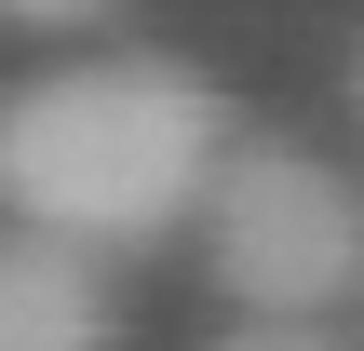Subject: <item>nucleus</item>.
Wrapping results in <instances>:
<instances>
[{
  "label": "nucleus",
  "instance_id": "20e7f679",
  "mask_svg": "<svg viewBox=\"0 0 364 351\" xmlns=\"http://www.w3.org/2000/svg\"><path fill=\"white\" fill-rule=\"evenodd\" d=\"M216 351H338L324 325H243V338H216Z\"/></svg>",
  "mask_w": 364,
  "mask_h": 351
},
{
  "label": "nucleus",
  "instance_id": "f257e3e1",
  "mask_svg": "<svg viewBox=\"0 0 364 351\" xmlns=\"http://www.w3.org/2000/svg\"><path fill=\"white\" fill-rule=\"evenodd\" d=\"M216 149H230V95L203 68L95 41L68 68L0 81V230L68 243V257H135L189 230Z\"/></svg>",
  "mask_w": 364,
  "mask_h": 351
},
{
  "label": "nucleus",
  "instance_id": "f03ea898",
  "mask_svg": "<svg viewBox=\"0 0 364 351\" xmlns=\"http://www.w3.org/2000/svg\"><path fill=\"white\" fill-rule=\"evenodd\" d=\"M203 271L257 311V325H324L364 284V203L338 162L284 149V135H230L203 176Z\"/></svg>",
  "mask_w": 364,
  "mask_h": 351
},
{
  "label": "nucleus",
  "instance_id": "7ed1b4c3",
  "mask_svg": "<svg viewBox=\"0 0 364 351\" xmlns=\"http://www.w3.org/2000/svg\"><path fill=\"white\" fill-rule=\"evenodd\" d=\"M122 311H108V271L68 257V243H27L0 230V351H108Z\"/></svg>",
  "mask_w": 364,
  "mask_h": 351
}]
</instances>
